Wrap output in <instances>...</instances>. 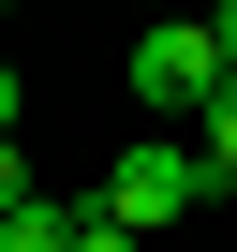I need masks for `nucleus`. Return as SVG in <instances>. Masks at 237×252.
<instances>
[{"label": "nucleus", "instance_id": "1", "mask_svg": "<svg viewBox=\"0 0 237 252\" xmlns=\"http://www.w3.org/2000/svg\"><path fill=\"white\" fill-rule=\"evenodd\" d=\"M207 193H222V178L193 163V134H134V149H118V178H104L89 208H104V222H134V237H148V222H178V208H207Z\"/></svg>", "mask_w": 237, "mask_h": 252}, {"label": "nucleus", "instance_id": "2", "mask_svg": "<svg viewBox=\"0 0 237 252\" xmlns=\"http://www.w3.org/2000/svg\"><path fill=\"white\" fill-rule=\"evenodd\" d=\"M134 89H148L163 119H178V104L207 119V89H222V45H207V15H178V30H134Z\"/></svg>", "mask_w": 237, "mask_h": 252}, {"label": "nucleus", "instance_id": "3", "mask_svg": "<svg viewBox=\"0 0 237 252\" xmlns=\"http://www.w3.org/2000/svg\"><path fill=\"white\" fill-rule=\"evenodd\" d=\"M74 222H89V208H59V193H30L15 222H0V252H74Z\"/></svg>", "mask_w": 237, "mask_h": 252}, {"label": "nucleus", "instance_id": "4", "mask_svg": "<svg viewBox=\"0 0 237 252\" xmlns=\"http://www.w3.org/2000/svg\"><path fill=\"white\" fill-rule=\"evenodd\" d=\"M193 163H207V178H237V74H222V89H207V119H193Z\"/></svg>", "mask_w": 237, "mask_h": 252}, {"label": "nucleus", "instance_id": "5", "mask_svg": "<svg viewBox=\"0 0 237 252\" xmlns=\"http://www.w3.org/2000/svg\"><path fill=\"white\" fill-rule=\"evenodd\" d=\"M74 252H134V222H104V208H89V222H74Z\"/></svg>", "mask_w": 237, "mask_h": 252}, {"label": "nucleus", "instance_id": "6", "mask_svg": "<svg viewBox=\"0 0 237 252\" xmlns=\"http://www.w3.org/2000/svg\"><path fill=\"white\" fill-rule=\"evenodd\" d=\"M15 208H30V163H15V149H0V222H15Z\"/></svg>", "mask_w": 237, "mask_h": 252}, {"label": "nucleus", "instance_id": "7", "mask_svg": "<svg viewBox=\"0 0 237 252\" xmlns=\"http://www.w3.org/2000/svg\"><path fill=\"white\" fill-rule=\"evenodd\" d=\"M15 104H30V89H15V60H0V149H15Z\"/></svg>", "mask_w": 237, "mask_h": 252}, {"label": "nucleus", "instance_id": "8", "mask_svg": "<svg viewBox=\"0 0 237 252\" xmlns=\"http://www.w3.org/2000/svg\"><path fill=\"white\" fill-rule=\"evenodd\" d=\"M207 45H222V74H237V0H222V15H207Z\"/></svg>", "mask_w": 237, "mask_h": 252}]
</instances>
